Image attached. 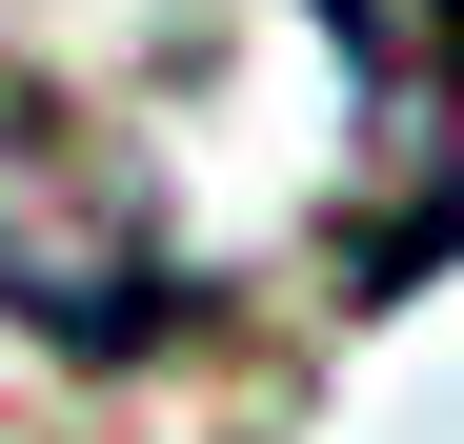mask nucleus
Segmentation results:
<instances>
[{
	"mask_svg": "<svg viewBox=\"0 0 464 444\" xmlns=\"http://www.w3.org/2000/svg\"><path fill=\"white\" fill-rule=\"evenodd\" d=\"M303 41L343 61V222L324 304L383 323L464 263V0H303Z\"/></svg>",
	"mask_w": 464,
	"mask_h": 444,
	"instance_id": "obj_1",
	"label": "nucleus"
},
{
	"mask_svg": "<svg viewBox=\"0 0 464 444\" xmlns=\"http://www.w3.org/2000/svg\"><path fill=\"white\" fill-rule=\"evenodd\" d=\"M0 323H41L61 363H162V343L202 323V283L162 263L141 182H121L61 101H0Z\"/></svg>",
	"mask_w": 464,
	"mask_h": 444,
	"instance_id": "obj_2",
	"label": "nucleus"
}]
</instances>
